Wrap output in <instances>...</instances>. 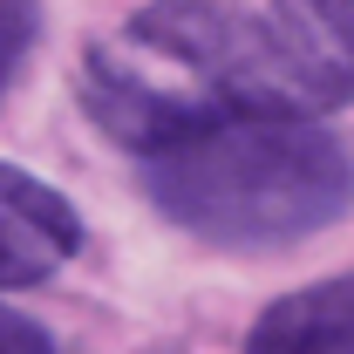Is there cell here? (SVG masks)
<instances>
[{
	"instance_id": "cell-1",
	"label": "cell",
	"mask_w": 354,
	"mask_h": 354,
	"mask_svg": "<svg viewBox=\"0 0 354 354\" xmlns=\"http://www.w3.org/2000/svg\"><path fill=\"white\" fill-rule=\"evenodd\" d=\"M341 102H354V0H150L82 62V109L136 157Z\"/></svg>"
},
{
	"instance_id": "cell-2",
	"label": "cell",
	"mask_w": 354,
	"mask_h": 354,
	"mask_svg": "<svg viewBox=\"0 0 354 354\" xmlns=\"http://www.w3.org/2000/svg\"><path fill=\"white\" fill-rule=\"evenodd\" d=\"M143 191L171 225L212 245L279 252L354 205V157L313 123H239L143 157Z\"/></svg>"
},
{
	"instance_id": "cell-3",
	"label": "cell",
	"mask_w": 354,
	"mask_h": 354,
	"mask_svg": "<svg viewBox=\"0 0 354 354\" xmlns=\"http://www.w3.org/2000/svg\"><path fill=\"white\" fill-rule=\"evenodd\" d=\"M82 252L75 205L41 177L0 164V286H35Z\"/></svg>"
},
{
	"instance_id": "cell-4",
	"label": "cell",
	"mask_w": 354,
	"mask_h": 354,
	"mask_svg": "<svg viewBox=\"0 0 354 354\" xmlns=\"http://www.w3.org/2000/svg\"><path fill=\"white\" fill-rule=\"evenodd\" d=\"M245 354H354V272L272 300L252 320Z\"/></svg>"
},
{
	"instance_id": "cell-5",
	"label": "cell",
	"mask_w": 354,
	"mask_h": 354,
	"mask_svg": "<svg viewBox=\"0 0 354 354\" xmlns=\"http://www.w3.org/2000/svg\"><path fill=\"white\" fill-rule=\"evenodd\" d=\"M35 28H41V7L35 0H0V95L21 75V62L35 48Z\"/></svg>"
},
{
	"instance_id": "cell-6",
	"label": "cell",
	"mask_w": 354,
	"mask_h": 354,
	"mask_svg": "<svg viewBox=\"0 0 354 354\" xmlns=\"http://www.w3.org/2000/svg\"><path fill=\"white\" fill-rule=\"evenodd\" d=\"M0 354H55V341H48L35 320H21V313L0 307Z\"/></svg>"
}]
</instances>
